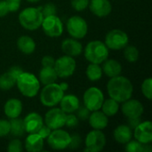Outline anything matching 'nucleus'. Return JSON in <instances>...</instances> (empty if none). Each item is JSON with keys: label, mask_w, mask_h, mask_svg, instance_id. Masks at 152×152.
I'll list each match as a JSON object with an SVG mask.
<instances>
[{"label": "nucleus", "mask_w": 152, "mask_h": 152, "mask_svg": "<svg viewBox=\"0 0 152 152\" xmlns=\"http://www.w3.org/2000/svg\"><path fill=\"white\" fill-rule=\"evenodd\" d=\"M107 91L110 97L119 103L132 97L134 86L127 77L119 75L110 79L107 84Z\"/></svg>", "instance_id": "nucleus-1"}, {"label": "nucleus", "mask_w": 152, "mask_h": 152, "mask_svg": "<svg viewBox=\"0 0 152 152\" xmlns=\"http://www.w3.org/2000/svg\"><path fill=\"white\" fill-rule=\"evenodd\" d=\"M17 87L22 95L28 98L35 97L40 89V82L38 78L32 73L22 72L16 80Z\"/></svg>", "instance_id": "nucleus-2"}, {"label": "nucleus", "mask_w": 152, "mask_h": 152, "mask_svg": "<svg viewBox=\"0 0 152 152\" xmlns=\"http://www.w3.org/2000/svg\"><path fill=\"white\" fill-rule=\"evenodd\" d=\"M85 57L91 63L101 64L108 59L109 48L100 40L91 41L85 48Z\"/></svg>", "instance_id": "nucleus-3"}, {"label": "nucleus", "mask_w": 152, "mask_h": 152, "mask_svg": "<svg viewBox=\"0 0 152 152\" xmlns=\"http://www.w3.org/2000/svg\"><path fill=\"white\" fill-rule=\"evenodd\" d=\"M44 16L39 8L28 7L22 10L19 14V21L24 28L28 30H36L41 27Z\"/></svg>", "instance_id": "nucleus-4"}, {"label": "nucleus", "mask_w": 152, "mask_h": 152, "mask_svg": "<svg viewBox=\"0 0 152 152\" xmlns=\"http://www.w3.org/2000/svg\"><path fill=\"white\" fill-rule=\"evenodd\" d=\"M64 92L60 87L59 84L52 83L45 85L40 93V102L45 107H53L60 103Z\"/></svg>", "instance_id": "nucleus-5"}, {"label": "nucleus", "mask_w": 152, "mask_h": 152, "mask_svg": "<svg viewBox=\"0 0 152 152\" xmlns=\"http://www.w3.org/2000/svg\"><path fill=\"white\" fill-rule=\"evenodd\" d=\"M129 42L127 34L121 29H112L109 31L105 37V45L111 50L124 49Z\"/></svg>", "instance_id": "nucleus-6"}, {"label": "nucleus", "mask_w": 152, "mask_h": 152, "mask_svg": "<svg viewBox=\"0 0 152 152\" xmlns=\"http://www.w3.org/2000/svg\"><path fill=\"white\" fill-rule=\"evenodd\" d=\"M83 101L85 106L90 111H95L101 110L102 105L104 102V95L101 89L93 86L88 88L85 92Z\"/></svg>", "instance_id": "nucleus-7"}, {"label": "nucleus", "mask_w": 152, "mask_h": 152, "mask_svg": "<svg viewBox=\"0 0 152 152\" xmlns=\"http://www.w3.org/2000/svg\"><path fill=\"white\" fill-rule=\"evenodd\" d=\"M76 61L73 57L64 55L55 60L53 68L57 73V76L61 78H67L72 76L76 70Z\"/></svg>", "instance_id": "nucleus-8"}, {"label": "nucleus", "mask_w": 152, "mask_h": 152, "mask_svg": "<svg viewBox=\"0 0 152 152\" xmlns=\"http://www.w3.org/2000/svg\"><path fill=\"white\" fill-rule=\"evenodd\" d=\"M67 30L75 39H82L87 34L88 26L85 19L75 15L70 17L67 22Z\"/></svg>", "instance_id": "nucleus-9"}, {"label": "nucleus", "mask_w": 152, "mask_h": 152, "mask_svg": "<svg viewBox=\"0 0 152 152\" xmlns=\"http://www.w3.org/2000/svg\"><path fill=\"white\" fill-rule=\"evenodd\" d=\"M46 140L51 149L56 151H61L69 147V141H70V134L66 131L61 130V128L54 129L52 130L50 135Z\"/></svg>", "instance_id": "nucleus-10"}, {"label": "nucleus", "mask_w": 152, "mask_h": 152, "mask_svg": "<svg viewBox=\"0 0 152 152\" xmlns=\"http://www.w3.org/2000/svg\"><path fill=\"white\" fill-rule=\"evenodd\" d=\"M85 143V151L99 152L103 150L106 144V137L101 130L94 129L87 134Z\"/></svg>", "instance_id": "nucleus-11"}, {"label": "nucleus", "mask_w": 152, "mask_h": 152, "mask_svg": "<svg viewBox=\"0 0 152 152\" xmlns=\"http://www.w3.org/2000/svg\"><path fill=\"white\" fill-rule=\"evenodd\" d=\"M41 27L44 33L50 37H58L63 32V24L56 14L44 17Z\"/></svg>", "instance_id": "nucleus-12"}, {"label": "nucleus", "mask_w": 152, "mask_h": 152, "mask_svg": "<svg viewBox=\"0 0 152 152\" xmlns=\"http://www.w3.org/2000/svg\"><path fill=\"white\" fill-rule=\"evenodd\" d=\"M67 114L59 108L49 110L45 117V124L52 130L61 128L65 126Z\"/></svg>", "instance_id": "nucleus-13"}, {"label": "nucleus", "mask_w": 152, "mask_h": 152, "mask_svg": "<svg viewBox=\"0 0 152 152\" xmlns=\"http://www.w3.org/2000/svg\"><path fill=\"white\" fill-rule=\"evenodd\" d=\"M121 111L127 118H141L143 113V106L138 100L130 98L123 102Z\"/></svg>", "instance_id": "nucleus-14"}, {"label": "nucleus", "mask_w": 152, "mask_h": 152, "mask_svg": "<svg viewBox=\"0 0 152 152\" xmlns=\"http://www.w3.org/2000/svg\"><path fill=\"white\" fill-rule=\"evenodd\" d=\"M134 138L142 144L151 143L152 142V123L151 121L141 122L134 133Z\"/></svg>", "instance_id": "nucleus-15"}, {"label": "nucleus", "mask_w": 152, "mask_h": 152, "mask_svg": "<svg viewBox=\"0 0 152 152\" xmlns=\"http://www.w3.org/2000/svg\"><path fill=\"white\" fill-rule=\"evenodd\" d=\"M88 6L90 11L100 18L108 16L112 10L111 4L109 0H91Z\"/></svg>", "instance_id": "nucleus-16"}, {"label": "nucleus", "mask_w": 152, "mask_h": 152, "mask_svg": "<svg viewBox=\"0 0 152 152\" xmlns=\"http://www.w3.org/2000/svg\"><path fill=\"white\" fill-rule=\"evenodd\" d=\"M23 123H24L25 132L28 134H33L38 132V130L44 125V119L38 113L31 112L25 117Z\"/></svg>", "instance_id": "nucleus-17"}, {"label": "nucleus", "mask_w": 152, "mask_h": 152, "mask_svg": "<svg viewBox=\"0 0 152 152\" xmlns=\"http://www.w3.org/2000/svg\"><path fill=\"white\" fill-rule=\"evenodd\" d=\"M61 49L62 52L69 56L75 57L78 56L83 50L82 45L75 38H67L62 41L61 43Z\"/></svg>", "instance_id": "nucleus-18"}, {"label": "nucleus", "mask_w": 152, "mask_h": 152, "mask_svg": "<svg viewBox=\"0 0 152 152\" xmlns=\"http://www.w3.org/2000/svg\"><path fill=\"white\" fill-rule=\"evenodd\" d=\"M4 111L5 116L10 119L19 118L22 111V103L19 99H9L4 106Z\"/></svg>", "instance_id": "nucleus-19"}, {"label": "nucleus", "mask_w": 152, "mask_h": 152, "mask_svg": "<svg viewBox=\"0 0 152 152\" xmlns=\"http://www.w3.org/2000/svg\"><path fill=\"white\" fill-rule=\"evenodd\" d=\"M60 105H61V109L66 114H69V113H74L80 106V103L78 98L76 95L64 94L60 102Z\"/></svg>", "instance_id": "nucleus-20"}, {"label": "nucleus", "mask_w": 152, "mask_h": 152, "mask_svg": "<svg viewBox=\"0 0 152 152\" xmlns=\"http://www.w3.org/2000/svg\"><path fill=\"white\" fill-rule=\"evenodd\" d=\"M93 113L90 114L88 119H89V124L90 126L96 130H102L104 129L108 124H109V118L108 117L102 112L98 110L92 111Z\"/></svg>", "instance_id": "nucleus-21"}, {"label": "nucleus", "mask_w": 152, "mask_h": 152, "mask_svg": "<svg viewBox=\"0 0 152 152\" xmlns=\"http://www.w3.org/2000/svg\"><path fill=\"white\" fill-rule=\"evenodd\" d=\"M44 148V139L37 134H29L25 140V149L28 152H39Z\"/></svg>", "instance_id": "nucleus-22"}, {"label": "nucleus", "mask_w": 152, "mask_h": 152, "mask_svg": "<svg viewBox=\"0 0 152 152\" xmlns=\"http://www.w3.org/2000/svg\"><path fill=\"white\" fill-rule=\"evenodd\" d=\"M102 65V72L109 77H114L119 76L122 72L121 64L114 59H107L104 61Z\"/></svg>", "instance_id": "nucleus-23"}, {"label": "nucleus", "mask_w": 152, "mask_h": 152, "mask_svg": "<svg viewBox=\"0 0 152 152\" xmlns=\"http://www.w3.org/2000/svg\"><path fill=\"white\" fill-rule=\"evenodd\" d=\"M114 139L120 144H126L128 142L133 136L132 129L126 125H120L118 126L113 133Z\"/></svg>", "instance_id": "nucleus-24"}, {"label": "nucleus", "mask_w": 152, "mask_h": 152, "mask_svg": "<svg viewBox=\"0 0 152 152\" xmlns=\"http://www.w3.org/2000/svg\"><path fill=\"white\" fill-rule=\"evenodd\" d=\"M17 46L24 54H31L36 49V43L32 37L28 36H21L17 40Z\"/></svg>", "instance_id": "nucleus-25"}, {"label": "nucleus", "mask_w": 152, "mask_h": 152, "mask_svg": "<svg viewBox=\"0 0 152 152\" xmlns=\"http://www.w3.org/2000/svg\"><path fill=\"white\" fill-rule=\"evenodd\" d=\"M57 78L58 76L53 67H43L39 72V81L44 86L54 83Z\"/></svg>", "instance_id": "nucleus-26"}, {"label": "nucleus", "mask_w": 152, "mask_h": 152, "mask_svg": "<svg viewBox=\"0 0 152 152\" xmlns=\"http://www.w3.org/2000/svg\"><path fill=\"white\" fill-rule=\"evenodd\" d=\"M101 109H102V112L108 118L109 117H113L118 112L119 104H118V102L117 101L110 98V99H108V100L103 102Z\"/></svg>", "instance_id": "nucleus-27"}, {"label": "nucleus", "mask_w": 152, "mask_h": 152, "mask_svg": "<svg viewBox=\"0 0 152 152\" xmlns=\"http://www.w3.org/2000/svg\"><path fill=\"white\" fill-rule=\"evenodd\" d=\"M86 74L87 78L90 81L95 82V81H98L99 79L102 78V67H100V64L91 63L86 68Z\"/></svg>", "instance_id": "nucleus-28"}, {"label": "nucleus", "mask_w": 152, "mask_h": 152, "mask_svg": "<svg viewBox=\"0 0 152 152\" xmlns=\"http://www.w3.org/2000/svg\"><path fill=\"white\" fill-rule=\"evenodd\" d=\"M10 133L16 137L22 136L25 133V127H24V123L23 120L15 118H11L10 121Z\"/></svg>", "instance_id": "nucleus-29"}, {"label": "nucleus", "mask_w": 152, "mask_h": 152, "mask_svg": "<svg viewBox=\"0 0 152 152\" xmlns=\"http://www.w3.org/2000/svg\"><path fill=\"white\" fill-rule=\"evenodd\" d=\"M16 78H14L8 71L0 76V90L7 91L12 89L16 84Z\"/></svg>", "instance_id": "nucleus-30"}, {"label": "nucleus", "mask_w": 152, "mask_h": 152, "mask_svg": "<svg viewBox=\"0 0 152 152\" xmlns=\"http://www.w3.org/2000/svg\"><path fill=\"white\" fill-rule=\"evenodd\" d=\"M124 56L129 62H135L139 58V50L134 45H126L124 48Z\"/></svg>", "instance_id": "nucleus-31"}, {"label": "nucleus", "mask_w": 152, "mask_h": 152, "mask_svg": "<svg viewBox=\"0 0 152 152\" xmlns=\"http://www.w3.org/2000/svg\"><path fill=\"white\" fill-rule=\"evenodd\" d=\"M142 93L148 99L151 100L152 98V79L151 77L146 78L142 84Z\"/></svg>", "instance_id": "nucleus-32"}, {"label": "nucleus", "mask_w": 152, "mask_h": 152, "mask_svg": "<svg viewBox=\"0 0 152 152\" xmlns=\"http://www.w3.org/2000/svg\"><path fill=\"white\" fill-rule=\"evenodd\" d=\"M126 151L127 152H142L143 144L136 141H129L126 143Z\"/></svg>", "instance_id": "nucleus-33"}, {"label": "nucleus", "mask_w": 152, "mask_h": 152, "mask_svg": "<svg viewBox=\"0 0 152 152\" xmlns=\"http://www.w3.org/2000/svg\"><path fill=\"white\" fill-rule=\"evenodd\" d=\"M44 17L55 15L56 14V6L53 3H48L42 7H38Z\"/></svg>", "instance_id": "nucleus-34"}, {"label": "nucleus", "mask_w": 152, "mask_h": 152, "mask_svg": "<svg viewBox=\"0 0 152 152\" xmlns=\"http://www.w3.org/2000/svg\"><path fill=\"white\" fill-rule=\"evenodd\" d=\"M90 0H71V6L77 12L85 11L89 5Z\"/></svg>", "instance_id": "nucleus-35"}, {"label": "nucleus", "mask_w": 152, "mask_h": 152, "mask_svg": "<svg viewBox=\"0 0 152 152\" xmlns=\"http://www.w3.org/2000/svg\"><path fill=\"white\" fill-rule=\"evenodd\" d=\"M22 150H23L22 143L19 139L12 140L7 146V151L8 152H20L22 151Z\"/></svg>", "instance_id": "nucleus-36"}, {"label": "nucleus", "mask_w": 152, "mask_h": 152, "mask_svg": "<svg viewBox=\"0 0 152 152\" xmlns=\"http://www.w3.org/2000/svg\"><path fill=\"white\" fill-rule=\"evenodd\" d=\"M81 143H82L81 137L78 134H74L70 135V141H69V144L68 148H69L71 150H76V149L79 148Z\"/></svg>", "instance_id": "nucleus-37"}, {"label": "nucleus", "mask_w": 152, "mask_h": 152, "mask_svg": "<svg viewBox=\"0 0 152 152\" xmlns=\"http://www.w3.org/2000/svg\"><path fill=\"white\" fill-rule=\"evenodd\" d=\"M77 111V117L80 120H86L90 116V110L86 106H79Z\"/></svg>", "instance_id": "nucleus-38"}, {"label": "nucleus", "mask_w": 152, "mask_h": 152, "mask_svg": "<svg viewBox=\"0 0 152 152\" xmlns=\"http://www.w3.org/2000/svg\"><path fill=\"white\" fill-rule=\"evenodd\" d=\"M8 134H10V122L0 119V137L6 136Z\"/></svg>", "instance_id": "nucleus-39"}, {"label": "nucleus", "mask_w": 152, "mask_h": 152, "mask_svg": "<svg viewBox=\"0 0 152 152\" xmlns=\"http://www.w3.org/2000/svg\"><path fill=\"white\" fill-rule=\"evenodd\" d=\"M78 118L77 116L73 115L72 113H69V115H67L66 117V121H65V126H67L68 127H75L77 126L78 124Z\"/></svg>", "instance_id": "nucleus-40"}, {"label": "nucleus", "mask_w": 152, "mask_h": 152, "mask_svg": "<svg viewBox=\"0 0 152 152\" xmlns=\"http://www.w3.org/2000/svg\"><path fill=\"white\" fill-rule=\"evenodd\" d=\"M10 12H17L20 6V0H5Z\"/></svg>", "instance_id": "nucleus-41"}, {"label": "nucleus", "mask_w": 152, "mask_h": 152, "mask_svg": "<svg viewBox=\"0 0 152 152\" xmlns=\"http://www.w3.org/2000/svg\"><path fill=\"white\" fill-rule=\"evenodd\" d=\"M51 132H52V129H51L50 127H48L46 125L44 124V125L41 126V128L38 130L37 134L45 140V139H47V138H48V136L50 135Z\"/></svg>", "instance_id": "nucleus-42"}, {"label": "nucleus", "mask_w": 152, "mask_h": 152, "mask_svg": "<svg viewBox=\"0 0 152 152\" xmlns=\"http://www.w3.org/2000/svg\"><path fill=\"white\" fill-rule=\"evenodd\" d=\"M54 62H55L54 58L52 56H49V55L44 56L42 58V61H41L43 67H53Z\"/></svg>", "instance_id": "nucleus-43"}, {"label": "nucleus", "mask_w": 152, "mask_h": 152, "mask_svg": "<svg viewBox=\"0 0 152 152\" xmlns=\"http://www.w3.org/2000/svg\"><path fill=\"white\" fill-rule=\"evenodd\" d=\"M8 72L14 77V78H18V77L23 72V70H22V69L21 68H20L19 66H13V67H12L9 70H8Z\"/></svg>", "instance_id": "nucleus-44"}, {"label": "nucleus", "mask_w": 152, "mask_h": 152, "mask_svg": "<svg viewBox=\"0 0 152 152\" xmlns=\"http://www.w3.org/2000/svg\"><path fill=\"white\" fill-rule=\"evenodd\" d=\"M9 12L8 6L5 0H0V17L5 16Z\"/></svg>", "instance_id": "nucleus-45"}, {"label": "nucleus", "mask_w": 152, "mask_h": 152, "mask_svg": "<svg viewBox=\"0 0 152 152\" xmlns=\"http://www.w3.org/2000/svg\"><path fill=\"white\" fill-rule=\"evenodd\" d=\"M141 119L140 118H128V126L131 129H134L140 123H141Z\"/></svg>", "instance_id": "nucleus-46"}, {"label": "nucleus", "mask_w": 152, "mask_h": 152, "mask_svg": "<svg viewBox=\"0 0 152 152\" xmlns=\"http://www.w3.org/2000/svg\"><path fill=\"white\" fill-rule=\"evenodd\" d=\"M59 86H60V87L61 88V90H62L63 92L67 91V90H68V88H69V85H68L67 83H65V82H62V83H61Z\"/></svg>", "instance_id": "nucleus-47"}, {"label": "nucleus", "mask_w": 152, "mask_h": 152, "mask_svg": "<svg viewBox=\"0 0 152 152\" xmlns=\"http://www.w3.org/2000/svg\"><path fill=\"white\" fill-rule=\"evenodd\" d=\"M26 1H28V2H29V3H37V2H38V1H40V0H26Z\"/></svg>", "instance_id": "nucleus-48"}]
</instances>
